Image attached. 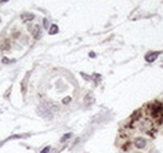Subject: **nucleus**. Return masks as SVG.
I'll use <instances>...</instances> for the list:
<instances>
[{"label": "nucleus", "mask_w": 163, "mask_h": 153, "mask_svg": "<svg viewBox=\"0 0 163 153\" xmlns=\"http://www.w3.org/2000/svg\"><path fill=\"white\" fill-rule=\"evenodd\" d=\"M133 144L136 148H138V149H142V148H144L147 146V141L144 139L143 137H137V138H134Z\"/></svg>", "instance_id": "obj_1"}, {"label": "nucleus", "mask_w": 163, "mask_h": 153, "mask_svg": "<svg viewBox=\"0 0 163 153\" xmlns=\"http://www.w3.org/2000/svg\"><path fill=\"white\" fill-rule=\"evenodd\" d=\"M158 55H159V52H151L146 55V60L148 63H153L158 58Z\"/></svg>", "instance_id": "obj_2"}, {"label": "nucleus", "mask_w": 163, "mask_h": 153, "mask_svg": "<svg viewBox=\"0 0 163 153\" xmlns=\"http://www.w3.org/2000/svg\"><path fill=\"white\" fill-rule=\"evenodd\" d=\"M31 31H33V36H34L35 39H38V38H40V36H41V29H40L39 25H34V26H33Z\"/></svg>", "instance_id": "obj_3"}, {"label": "nucleus", "mask_w": 163, "mask_h": 153, "mask_svg": "<svg viewBox=\"0 0 163 153\" xmlns=\"http://www.w3.org/2000/svg\"><path fill=\"white\" fill-rule=\"evenodd\" d=\"M21 19L24 20V21H29V20H33V19H34V15H33V14L24 13V14L21 15Z\"/></svg>", "instance_id": "obj_4"}, {"label": "nucleus", "mask_w": 163, "mask_h": 153, "mask_svg": "<svg viewBox=\"0 0 163 153\" xmlns=\"http://www.w3.org/2000/svg\"><path fill=\"white\" fill-rule=\"evenodd\" d=\"M58 30H59V28H58V25H52V26H50V29H49V34H57L58 33Z\"/></svg>", "instance_id": "obj_5"}, {"label": "nucleus", "mask_w": 163, "mask_h": 153, "mask_svg": "<svg viewBox=\"0 0 163 153\" xmlns=\"http://www.w3.org/2000/svg\"><path fill=\"white\" fill-rule=\"evenodd\" d=\"M70 136H72V134L70 133H68V134H65V136L62 138V142H64L65 139H68V138H70Z\"/></svg>", "instance_id": "obj_6"}, {"label": "nucleus", "mask_w": 163, "mask_h": 153, "mask_svg": "<svg viewBox=\"0 0 163 153\" xmlns=\"http://www.w3.org/2000/svg\"><path fill=\"white\" fill-rule=\"evenodd\" d=\"M49 151H50V147H45V148H44V149H43V151H41L40 153H48Z\"/></svg>", "instance_id": "obj_7"}, {"label": "nucleus", "mask_w": 163, "mask_h": 153, "mask_svg": "<svg viewBox=\"0 0 163 153\" xmlns=\"http://www.w3.org/2000/svg\"><path fill=\"white\" fill-rule=\"evenodd\" d=\"M69 102H70V98H69V97H68V98H65V99H63V103H65V104H68Z\"/></svg>", "instance_id": "obj_8"}, {"label": "nucleus", "mask_w": 163, "mask_h": 153, "mask_svg": "<svg viewBox=\"0 0 163 153\" xmlns=\"http://www.w3.org/2000/svg\"><path fill=\"white\" fill-rule=\"evenodd\" d=\"M44 26H45V28H48V26H49V21L46 20V19H44Z\"/></svg>", "instance_id": "obj_9"}, {"label": "nucleus", "mask_w": 163, "mask_h": 153, "mask_svg": "<svg viewBox=\"0 0 163 153\" xmlns=\"http://www.w3.org/2000/svg\"><path fill=\"white\" fill-rule=\"evenodd\" d=\"M5 1H8V0H0V4H1V3H5Z\"/></svg>", "instance_id": "obj_10"}]
</instances>
